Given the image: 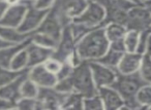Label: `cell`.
<instances>
[{"mask_svg": "<svg viewBox=\"0 0 151 110\" xmlns=\"http://www.w3.org/2000/svg\"><path fill=\"white\" fill-rule=\"evenodd\" d=\"M16 107L18 109H27V110H33V109H44L42 104L40 103V100L36 98H23L19 99L16 103Z\"/></svg>", "mask_w": 151, "mask_h": 110, "instance_id": "31", "label": "cell"}, {"mask_svg": "<svg viewBox=\"0 0 151 110\" xmlns=\"http://www.w3.org/2000/svg\"><path fill=\"white\" fill-rule=\"evenodd\" d=\"M54 87L58 92L63 94H69L75 92V87H73V79H71V76L59 79Z\"/></svg>", "mask_w": 151, "mask_h": 110, "instance_id": "33", "label": "cell"}, {"mask_svg": "<svg viewBox=\"0 0 151 110\" xmlns=\"http://www.w3.org/2000/svg\"><path fill=\"white\" fill-rule=\"evenodd\" d=\"M87 4L88 0H55L50 9L65 27L85 11Z\"/></svg>", "mask_w": 151, "mask_h": 110, "instance_id": "4", "label": "cell"}, {"mask_svg": "<svg viewBox=\"0 0 151 110\" xmlns=\"http://www.w3.org/2000/svg\"><path fill=\"white\" fill-rule=\"evenodd\" d=\"M9 3L5 0H0V19L3 17V15L5 13V11L9 9Z\"/></svg>", "mask_w": 151, "mask_h": 110, "instance_id": "39", "label": "cell"}, {"mask_svg": "<svg viewBox=\"0 0 151 110\" xmlns=\"http://www.w3.org/2000/svg\"><path fill=\"white\" fill-rule=\"evenodd\" d=\"M70 76L75 92L81 94L84 98L92 97L99 93V89L93 80L88 61H82L78 66H76Z\"/></svg>", "mask_w": 151, "mask_h": 110, "instance_id": "3", "label": "cell"}, {"mask_svg": "<svg viewBox=\"0 0 151 110\" xmlns=\"http://www.w3.org/2000/svg\"><path fill=\"white\" fill-rule=\"evenodd\" d=\"M139 36H140V32L134 31V30H127L125 36L123 38L124 45H125V50L128 53H134L138 46L139 41Z\"/></svg>", "mask_w": 151, "mask_h": 110, "instance_id": "27", "label": "cell"}, {"mask_svg": "<svg viewBox=\"0 0 151 110\" xmlns=\"http://www.w3.org/2000/svg\"><path fill=\"white\" fill-rule=\"evenodd\" d=\"M84 109L87 110H101L105 109L104 107V103L101 101V97H99V93L96 95L92 96V97L84 98Z\"/></svg>", "mask_w": 151, "mask_h": 110, "instance_id": "32", "label": "cell"}, {"mask_svg": "<svg viewBox=\"0 0 151 110\" xmlns=\"http://www.w3.org/2000/svg\"><path fill=\"white\" fill-rule=\"evenodd\" d=\"M28 77L40 87H54L58 81L57 75L50 72L44 64L29 68Z\"/></svg>", "mask_w": 151, "mask_h": 110, "instance_id": "11", "label": "cell"}, {"mask_svg": "<svg viewBox=\"0 0 151 110\" xmlns=\"http://www.w3.org/2000/svg\"><path fill=\"white\" fill-rule=\"evenodd\" d=\"M109 46L105 26H99L93 28L77 42L76 50L83 61H96L107 53Z\"/></svg>", "mask_w": 151, "mask_h": 110, "instance_id": "1", "label": "cell"}, {"mask_svg": "<svg viewBox=\"0 0 151 110\" xmlns=\"http://www.w3.org/2000/svg\"><path fill=\"white\" fill-rule=\"evenodd\" d=\"M11 44H12V43H9V42L5 41V40H3L2 38L0 37V50H1V48H6V46L11 45Z\"/></svg>", "mask_w": 151, "mask_h": 110, "instance_id": "41", "label": "cell"}, {"mask_svg": "<svg viewBox=\"0 0 151 110\" xmlns=\"http://www.w3.org/2000/svg\"><path fill=\"white\" fill-rule=\"evenodd\" d=\"M151 31V29L145 30V31L140 32V36H139V41H138V46H137L136 53L140 55H144L145 50H146V43H147V38H148L149 32Z\"/></svg>", "mask_w": 151, "mask_h": 110, "instance_id": "35", "label": "cell"}, {"mask_svg": "<svg viewBox=\"0 0 151 110\" xmlns=\"http://www.w3.org/2000/svg\"><path fill=\"white\" fill-rule=\"evenodd\" d=\"M13 108H17L16 107V103L0 97V109H13Z\"/></svg>", "mask_w": 151, "mask_h": 110, "instance_id": "38", "label": "cell"}, {"mask_svg": "<svg viewBox=\"0 0 151 110\" xmlns=\"http://www.w3.org/2000/svg\"><path fill=\"white\" fill-rule=\"evenodd\" d=\"M140 1H141V2L143 3V2H144V1H146V0H140Z\"/></svg>", "mask_w": 151, "mask_h": 110, "instance_id": "45", "label": "cell"}, {"mask_svg": "<svg viewBox=\"0 0 151 110\" xmlns=\"http://www.w3.org/2000/svg\"><path fill=\"white\" fill-rule=\"evenodd\" d=\"M55 0H34L33 5L36 9H49L53 5Z\"/></svg>", "mask_w": 151, "mask_h": 110, "instance_id": "37", "label": "cell"}, {"mask_svg": "<svg viewBox=\"0 0 151 110\" xmlns=\"http://www.w3.org/2000/svg\"><path fill=\"white\" fill-rule=\"evenodd\" d=\"M44 66L46 67V68L48 69L50 72L54 73V74H57V73H58V71L60 70L61 62L57 60V59L51 57L50 59H48V60L44 63Z\"/></svg>", "mask_w": 151, "mask_h": 110, "instance_id": "36", "label": "cell"}, {"mask_svg": "<svg viewBox=\"0 0 151 110\" xmlns=\"http://www.w3.org/2000/svg\"><path fill=\"white\" fill-rule=\"evenodd\" d=\"M28 6L30 5L24 3L23 1H20L17 4L9 5L3 17L0 19V25L5 27L18 28L23 21Z\"/></svg>", "mask_w": 151, "mask_h": 110, "instance_id": "12", "label": "cell"}, {"mask_svg": "<svg viewBox=\"0 0 151 110\" xmlns=\"http://www.w3.org/2000/svg\"><path fill=\"white\" fill-rule=\"evenodd\" d=\"M123 55H124V53L118 52V50H113V48H109L107 53L96 61H99L101 64H104V65H106V66L116 70V68H117L118 64H119L120 60H121Z\"/></svg>", "mask_w": 151, "mask_h": 110, "instance_id": "21", "label": "cell"}, {"mask_svg": "<svg viewBox=\"0 0 151 110\" xmlns=\"http://www.w3.org/2000/svg\"><path fill=\"white\" fill-rule=\"evenodd\" d=\"M84 97L77 92H73L66 95L61 108L63 109H84Z\"/></svg>", "mask_w": 151, "mask_h": 110, "instance_id": "22", "label": "cell"}, {"mask_svg": "<svg viewBox=\"0 0 151 110\" xmlns=\"http://www.w3.org/2000/svg\"><path fill=\"white\" fill-rule=\"evenodd\" d=\"M88 62L93 80L97 89L101 87H111L116 80L117 71L101 64L99 61H88Z\"/></svg>", "mask_w": 151, "mask_h": 110, "instance_id": "8", "label": "cell"}, {"mask_svg": "<svg viewBox=\"0 0 151 110\" xmlns=\"http://www.w3.org/2000/svg\"><path fill=\"white\" fill-rule=\"evenodd\" d=\"M145 54L151 56V31L149 32L148 38H147V43H146V50H145Z\"/></svg>", "mask_w": 151, "mask_h": 110, "instance_id": "40", "label": "cell"}, {"mask_svg": "<svg viewBox=\"0 0 151 110\" xmlns=\"http://www.w3.org/2000/svg\"><path fill=\"white\" fill-rule=\"evenodd\" d=\"M127 30L142 32L151 29V13L142 4L134 5L127 13Z\"/></svg>", "mask_w": 151, "mask_h": 110, "instance_id": "6", "label": "cell"}, {"mask_svg": "<svg viewBox=\"0 0 151 110\" xmlns=\"http://www.w3.org/2000/svg\"><path fill=\"white\" fill-rule=\"evenodd\" d=\"M129 1H132V2H134L136 4H142V2H141L140 0H129Z\"/></svg>", "mask_w": 151, "mask_h": 110, "instance_id": "44", "label": "cell"}, {"mask_svg": "<svg viewBox=\"0 0 151 110\" xmlns=\"http://www.w3.org/2000/svg\"><path fill=\"white\" fill-rule=\"evenodd\" d=\"M144 84H146V82L143 80L138 71L132 74H121L117 72L116 80L111 87H114L123 99L124 105L122 109H141L136 95Z\"/></svg>", "mask_w": 151, "mask_h": 110, "instance_id": "2", "label": "cell"}, {"mask_svg": "<svg viewBox=\"0 0 151 110\" xmlns=\"http://www.w3.org/2000/svg\"><path fill=\"white\" fill-rule=\"evenodd\" d=\"M105 31L107 38L110 42L118 41V40H123L127 29L125 26L120 25L117 23H109L105 26Z\"/></svg>", "mask_w": 151, "mask_h": 110, "instance_id": "20", "label": "cell"}, {"mask_svg": "<svg viewBox=\"0 0 151 110\" xmlns=\"http://www.w3.org/2000/svg\"><path fill=\"white\" fill-rule=\"evenodd\" d=\"M32 33H21L18 31L17 28L5 27L0 25V37L12 44H18L26 41L28 38L31 37Z\"/></svg>", "mask_w": 151, "mask_h": 110, "instance_id": "19", "label": "cell"}, {"mask_svg": "<svg viewBox=\"0 0 151 110\" xmlns=\"http://www.w3.org/2000/svg\"><path fill=\"white\" fill-rule=\"evenodd\" d=\"M138 72L145 82L151 83V56L147 54L143 55Z\"/></svg>", "mask_w": 151, "mask_h": 110, "instance_id": "26", "label": "cell"}, {"mask_svg": "<svg viewBox=\"0 0 151 110\" xmlns=\"http://www.w3.org/2000/svg\"><path fill=\"white\" fill-rule=\"evenodd\" d=\"M7 3H9V5H14V4H17V3H19L21 0H5Z\"/></svg>", "mask_w": 151, "mask_h": 110, "instance_id": "43", "label": "cell"}, {"mask_svg": "<svg viewBox=\"0 0 151 110\" xmlns=\"http://www.w3.org/2000/svg\"><path fill=\"white\" fill-rule=\"evenodd\" d=\"M143 5H144V6L151 13V0H146V1H144V2H143Z\"/></svg>", "mask_w": 151, "mask_h": 110, "instance_id": "42", "label": "cell"}, {"mask_svg": "<svg viewBox=\"0 0 151 110\" xmlns=\"http://www.w3.org/2000/svg\"><path fill=\"white\" fill-rule=\"evenodd\" d=\"M106 19V9L99 2L95 0L88 1L87 7L80 16L76 17L73 22L82 23L89 26L91 28L105 26Z\"/></svg>", "mask_w": 151, "mask_h": 110, "instance_id": "5", "label": "cell"}, {"mask_svg": "<svg viewBox=\"0 0 151 110\" xmlns=\"http://www.w3.org/2000/svg\"><path fill=\"white\" fill-rule=\"evenodd\" d=\"M73 68H75V66H73V65L71 64L68 60H66V61H64V62L61 63L60 70H59L58 73L56 74L58 80L59 79L66 78V77L70 76L71 73H73Z\"/></svg>", "mask_w": 151, "mask_h": 110, "instance_id": "34", "label": "cell"}, {"mask_svg": "<svg viewBox=\"0 0 151 110\" xmlns=\"http://www.w3.org/2000/svg\"><path fill=\"white\" fill-rule=\"evenodd\" d=\"M99 89V95L104 103L105 109H122L124 101L120 94L112 87H101Z\"/></svg>", "mask_w": 151, "mask_h": 110, "instance_id": "16", "label": "cell"}, {"mask_svg": "<svg viewBox=\"0 0 151 110\" xmlns=\"http://www.w3.org/2000/svg\"><path fill=\"white\" fill-rule=\"evenodd\" d=\"M142 56L138 53L125 52L118 64L116 71L121 74H132L139 70L142 60Z\"/></svg>", "mask_w": 151, "mask_h": 110, "instance_id": "17", "label": "cell"}, {"mask_svg": "<svg viewBox=\"0 0 151 110\" xmlns=\"http://www.w3.org/2000/svg\"><path fill=\"white\" fill-rule=\"evenodd\" d=\"M88 1H90V0H88Z\"/></svg>", "mask_w": 151, "mask_h": 110, "instance_id": "47", "label": "cell"}, {"mask_svg": "<svg viewBox=\"0 0 151 110\" xmlns=\"http://www.w3.org/2000/svg\"><path fill=\"white\" fill-rule=\"evenodd\" d=\"M49 9H36L33 4L28 6L24 19L20 26L17 28L18 31L21 33H32L38 28V26L42 24L46 16L48 15Z\"/></svg>", "mask_w": 151, "mask_h": 110, "instance_id": "9", "label": "cell"}, {"mask_svg": "<svg viewBox=\"0 0 151 110\" xmlns=\"http://www.w3.org/2000/svg\"><path fill=\"white\" fill-rule=\"evenodd\" d=\"M31 42V37L28 38L26 41L21 42L18 44H11L4 48L0 50V67L1 68H9L12 60L14 57L23 48H25Z\"/></svg>", "mask_w": 151, "mask_h": 110, "instance_id": "18", "label": "cell"}, {"mask_svg": "<svg viewBox=\"0 0 151 110\" xmlns=\"http://www.w3.org/2000/svg\"><path fill=\"white\" fill-rule=\"evenodd\" d=\"M69 25L63 27L60 39H59L58 44L55 48L52 56L53 58L57 59L61 63L66 61L73 55V53L76 50V45H77L75 39H73V34H71L70 26Z\"/></svg>", "mask_w": 151, "mask_h": 110, "instance_id": "7", "label": "cell"}, {"mask_svg": "<svg viewBox=\"0 0 151 110\" xmlns=\"http://www.w3.org/2000/svg\"><path fill=\"white\" fill-rule=\"evenodd\" d=\"M31 40L32 42L38 44V45L45 46V48H53L55 50V48L58 44V41H57L55 38L51 37V36L47 35V34L44 33H40V32H33L31 35Z\"/></svg>", "mask_w": 151, "mask_h": 110, "instance_id": "25", "label": "cell"}, {"mask_svg": "<svg viewBox=\"0 0 151 110\" xmlns=\"http://www.w3.org/2000/svg\"><path fill=\"white\" fill-rule=\"evenodd\" d=\"M26 50L28 53V68L44 64L48 59H50L53 56V53H54L53 48L38 45V44L32 42V40L26 46Z\"/></svg>", "mask_w": 151, "mask_h": 110, "instance_id": "13", "label": "cell"}, {"mask_svg": "<svg viewBox=\"0 0 151 110\" xmlns=\"http://www.w3.org/2000/svg\"><path fill=\"white\" fill-rule=\"evenodd\" d=\"M70 30H71V34L73 36V39H75L76 43L81 40L89 31L93 29V28L89 27V26L85 25L82 23H77V22H71L70 23ZM96 28V27H95Z\"/></svg>", "mask_w": 151, "mask_h": 110, "instance_id": "29", "label": "cell"}, {"mask_svg": "<svg viewBox=\"0 0 151 110\" xmlns=\"http://www.w3.org/2000/svg\"><path fill=\"white\" fill-rule=\"evenodd\" d=\"M66 95L58 92L55 87H40L36 99L40 101L44 109H57L61 108Z\"/></svg>", "mask_w": 151, "mask_h": 110, "instance_id": "10", "label": "cell"}, {"mask_svg": "<svg viewBox=\"0 0 151 110\" xmlns=\"http://www.w3.org/2000/svg\"><path fill=\"white\" fill-rule=\"evenodd\" d=\"M31 1H34V0H31Z\"/></svg>", "mask_w": 151, "mask_h": 110, "instance_id": "46", "label": "cell"}, {"mask_svg": "<svg viewBox=\"0 0 151 110\" xmlns=\"http://www.w3.org/2000/svg\"><path fill=\"white\" fill-rule=\"evenodd\" d=\"M27 69H29V68H27ZM27 69L22 70V71H16L11 68H1V67H0V87L7 84V83H9L11 81H13L14 79L17 78L19 75H21L23 72H25Z\"/></svg>", "mask_w": 151, "mask_h": 110, "instance_id": "30", "label": "cell"}, {"mask_svg": "<svg viewBox=\"0 0 151 110\" xmlns=\"http://www.w3.org/2000/svg\"><path fill=\"white\" fill-rule=\"evenodd\" d=\"M40 87L36 85L29 77L24 80L21 87V97L23 98H36L38 95Z\"/></svg>", "mask_w": 151, "mask_h": 110, "instance_id": "28", "label": "cell"}, {"mask_svg": "<svg viewBox=\"0 0 151 110\" xmlns=\"http://www.w3.org/2000/svg\"><path fill=\"white\" fill-rule=\"evenodd\" d=\"M28 71H29V69H27L25 72H23L21 75H19L17 78L14 79L9 83L0 87V97L9 100V101L14 102V103H17L18 100L22 98L21 87L22 83L24 82V80L28 77Z\"/></svg>", "mask_w": 151, "mask_h": 110, "instance_id": "15", "label": "cell"}, {"mask_svg": "<svg viewBox=\"0 0 151 110\" xmlns=\"http://www.w3.org/2000/svg\"><path fill=\"white\" fill-rule=\"evenodd\" d=\"M63 26L57 19L55 13L52 11H49L48 15L44 19L38 28L34 32H40V33H44L47 35L51 36V37L55 38L57 41H59L61 36V32H62Z\"/></svg>", "mask_w": 151, "mask_h": 110, "instance_id": "14", "label": "cell"}, {"mask_svg": "<svg viewBox=\"0 0 151 110\" xmlns=\"http://www.w3.org/2000/svg\"><path fill=\"white\" fill-rule=\"evenodd\" d=\"M136 99L140 104L141 109L151 108V83H146L138 91Z\"/></svg>", "mask_w": 151, "mask_h": 110, "instance_id": "23", "label": "cell"}, {"mask_svg": "<svg viewBox=\"0 0 151 110\" xmlns=\"http://www.w3.org/2000/svg\"><path fill=\"white\" fill-rule=\"evenodd\" d=\"M9 68L16 71H22L28 68V53L26 48L20 50L12 60Z\"/></svg>", "mask_w": 151, "mask_h": 110, "instance_id": "24", "label": "cell"}]
</instances>
